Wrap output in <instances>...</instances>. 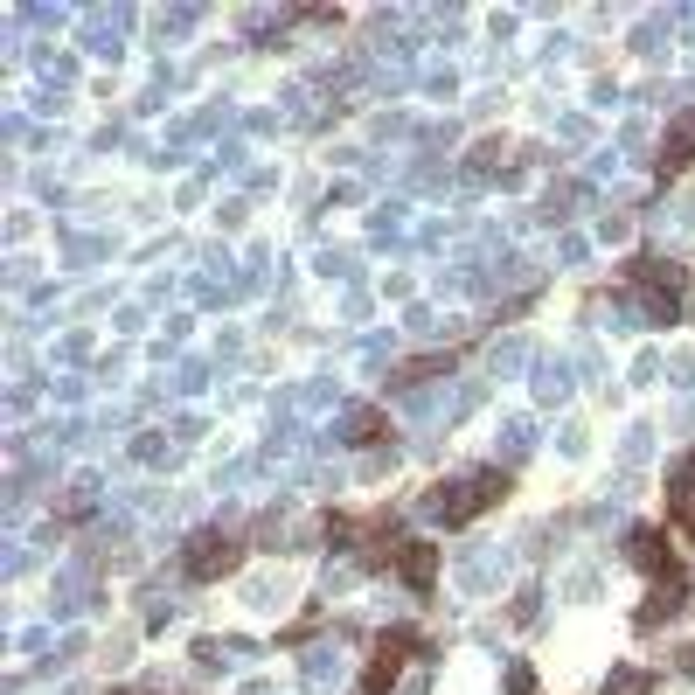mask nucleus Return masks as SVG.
<instances>
[{"label": "nucleus", "instance_id": "nucleus-1", "mask_svg": "<svg viewBox=\"0 0 695 695\" xmlns=\"http://www.w3.org/2000/svg\"><path fill=\"white\" fill-rule=\"evenodd\" d=\"M508 494V473L501 466H480V473H466V480H445L438 494H424V515L431 522H445V529H466L480 508H494Z\"/></svg>", "mask_w": 695, "mask_h": 695}, {"label": "nucleus", "instance_id": "nucleus-2", "mask_svg": "<svg viewBox=\"0 0 695 695\" xmlns=\"http://www.w3.org/2000/svg\"><path fill=\"white\" fill-rule=\"evenodd\" d=\"M237 536H223V529H195L188 536V550H181V577H195V584H216V577H230L237 570Z\"/></svg>", "mask_w": 695, "mask_h": 695}, {"label": "nucleus", "instance_id": "nucleus-3", "mask_svg": "<svg viewBox=\"0 0 695 695\" xmlns=\"http://www.w3.org/2000/svg\"><path fill=\"white\" fill-rule=\"evenodd\" d=\"M682 605H689V584H682L675 570H661V584H654V598L640 605V619H633V626H640V633H654V626H661V619H675Z\"/></svg>", "mask_w": 695, "mask_h": 695}, {"label": "nucleus", "instance_id": "nucleus-4", "mask_svg": "<svg viewBox=\"0 0 695 695\" xmlns=\"http://www.w3.org/2000/svg\"><path fill=\"white\" fill-rule=\"evenodd\" d=\"M501 570H508V550L494 543V550H473V556H459V584L473 591V598H487L494 584H501Z\"/></svg>", "mask_w": 695, "mask_h": 695}, {"label": "nucleus", "instance_id": "nucleus-5", "mask_svg": "<svg viewBox=\"0 0 695 695\" xmlns=\"http://www.w3.org/2000/svg\"><path fill=\"white\" fill-rule=\"evenodd\" d=\"M49 605H56V619H77V612L91 605V563H63V570H56V598H49Z\"/></svg>", "mask_w": 695, "mask_h": 695}, {"label": "nucleus", "instance_id": "nucleus-6", "mask_svg": "<svg viewBox=\"0 0 695 695\" xmlns=\"http://www.w3.org/2000/svg\"><path fill=\"white\" fill-rule=\"evenodd\" d=\"M299 682L313 695H327L334 682H341V647L334 640H320V647H306V661H299Z\"/></svg>", "mask_w": 695, "mask_h": 695}, {"label": "nucleus", "instance_id": "nucleus-7", "mask_svg": "<svg viewBox=\"0 0 695 695\" xmlns=\"http://www.w3.org/2000/svg\"><path fill=\"white\" fill-rule=\"evenodd\" d=\"M126 21H133L126 7H112V14L98 7V14L84 21V49H91V56H119V35H126Z\"/></svg>", "mask_w": 695, "mask_h": 695}, {"label": "nucleus", "instance_id": "nucleus-8", "mask_svg": "<svg viewBox=\"0 0 695 695\" xmlns=\"http://www.w3.org/2000/svg\"><path fill=\"white\" fill-rule=\"evenodd\" d=\"M195 654H202V668H251V661H258V647H251L244 633H223V640H195Z\"/></svg>", "mask_w": 695, "mask_h": 695}, {"label": "nucleus", "instance_id": "nucleus-9", "mask_svg": "<svg viewBox=\"0 0 695 695\" xmlns=\"http://www.w3.org/2000/svg\"><path fill=\"white\" fill-rule=\"evenodd\" d=\"M376 431H383V411H369V404H348V411L334 417V431H327V438H341V445H369Z\"/></svg>", "mask_w": 695, "mask_h": 695}, {"label": "nucleus", "instance_id": "nucleus-10", "mask_svg": "<svg viewBox=\"0 0 695 695\" xmlns=\"http://www.w3.org/2000/svg\"><path fill=\"white\" fill-rule=\"evenodd\" d=\"M397 570H404V584H411V591H431V577H438V550H431V543H404Z\"/></svg>", "mask_w": 695, "mask_h": 695}, {"label": "nucleus", "instance_id": "nucleus-11", "mask_svg": "<svg viewBox=\"0 0 695 695\" xmlns=\"http://www.w3.org/2000/svg\"><path fill=\"white\" fill-rule=\"evenodd\" d=\"M570 383H577V376H570V362H563V355H543V362H536V397H543V404H563V397H570Z\"/></svg>", "mask_w": 695, "mask_h": 695}, {"label": "nucleus", "instance_id": "nucleus-12", "mask_svg": "<svg viewBox=\"0 0 695 695\" xmlns=\"http://www.w3.org/2000/svg\"><path fill=\"white\" fill-rule=\"evenodd\" d=\"M633 278L654 285V292H682V285H689V272H682L675 258H633Z\"/></svg>", "mask_w": 695, "mask_h": 695}, {"label": "nucleus", "instance_id": "nucleus-13", "mask_svg": "<svg viewBox=\"0 0 695 695\" xmlns=\"http://www.w3.org/2000/svg\"><path fill=\"white\" fill-rule=\"evenodd\" d=\"M668 515H675V522H695V452L675 466V480H668Z\"/></svg>", "mask_w": 695, "mask_h": 695}, {"label": "nucleus", "instance_id": "nucleus-14", "mask_svg": "<svg viewBox=\"0 0 695 695\" xmlns=\"http://www.w3.org/2000/svg\"><path fill=\"white\" fill-rule=\"evenodd\" d=\"M689 160H695V112H682L675 133H668V146H661V167L675 174V167H689Z\"/></svg>", "mask_w": 695, "mask_h": 695}, {"label": "nucleus", "instance_id": "nucleus-15", "mask_svg": "<svg viewBox=\"0 0 695 695\" xmlns=\"http://www.w3.org/2000/svg\"><path fill=\"white\" fill-rule=\"evenodd\" d=\"M536 362V348L522 341V334H508V341H494V376H515V369H529Z\"/></svg>", "mask_w": 695, "mask_h": 695}, {"label": "nucleus", "instance_id": "nucleus-16", "mask_svg": "<svg viewBox=\"0 0 695 695\" xmlns=\"http://www.w3.org/2000/svg\"><path fill=\"white\" fill-rule=\"evenodd\" d=\"M285 598H292L285 577H251V584H244V605H258V612H278Z\"/></svg>", "mask_w": 695, "mask_h": 695}, {"label": "nucleus", "instance_id": "nucleus-17", "mask_svg": "<svg viewBox=\"0 0 695 695\" xmlns=\"http://www.w3.org/2000/svg\"><path fill=\"white\" fill-rule=\"evenodd\" d=\"M98 487H105L98 473H77L70 494H63V515H91V508H98Z\"/></svg>", "mask_w": 695, "mask_h": 695}, {"label": "nucleus", "instance_id": "nucleus-18", "mask_svg": "<svg viewBox=\"0 0 695 695\" xmlns=\"http://www.w3.org/2000/svg\"><path fill=\"white\" fill-rule=\"evenodd\" d=\"M139 598H146V626H167V619H174V584H167V577H153Z\"/></svg>", "mask_w": 695, "mask_h": 695}, {"label": "nucleus", "instance_id": "nucleus-19", "mask_svg": "<svg viewBox=\"0 0 695 695\" xmlns=\"http://www.w3.org/2000/svg\"><path fill=\"white\" fill-rule=\"evenodd\" d=\"M626 556H633L640 570H661V529H633V536H626Z\"/></svg>", "mask_w": 695, "mask_h": 695}, {"label": "nucleus", "instance_id": "nucleus-20", "mask_svg": "<svg viewBox=\"0 0 695 695\" xmlns=\"http://www.w3.org/2000/svg\"><path fill=\"white\" fill-rule=\"evenodd\" d=\"M529 445H536V424H529V417H508V424H501V459H522Z\"/></svg>", "mask_w": 695, "mask_h": 695}, {"label": "nucleus", "instance_id": "nucleus-21", "mask_svg": "<svg viewBox=\"0 0 695 695\" xmlns=\"http://www.w3.org/2000/svg\"><path fill=\"white\" fill-rule=\"evenodd\" d=\"M285 404H292V411H327V404H334V376H320V383H306V390H292Z\"/></svg>", "mask_w": 695, "mask_h": 695}, {"label": "nucleus", "instance_id": "nucleus-22", "mask_svg": "<svg viewBox=\"0 0 695 695\" xmlns=\"http://www.w3.org/2000/svg\"><path fill=\"white\" fill-rule=\"evenodd\" d=\"M605 695H654V675H647V668H619V675L605 682Z\"/></svg>", "mask_w": 695, "mask_h": 695}, {"label": "nucleus", "instance_id": "nucleus-23", "mask_svg": "<svg viewBox=\"0 0 695 695\" xmlns=\"http://www.w3.org/2000/svg\"><path fill=\"white\" fill-rule=\"evenodd\" d=\"M133 459H139V466H167V459H174V445H167L160 431H146V438H133Z\"/></svg>", "mask_w": 695, "mask_h": 695}, {"label": "nucleus", "instance_id": "nucleus-24", "mask_svg": "<svg viewBox=\"0 0 695 695\" xmlns=\"http://www.w3.org/2000/svg\"><path fill=\"white\" fill-rule=\"evenodd\" d=\"M577 195H584V188H577V181H556L550 195H543V216H550V223H563V216H570V202H577Z\"/></svg>", "mask_w": 695, "mask_h": 695}, {"label": "nucleus", "instance_id": "nucleus-25", "mask_svg": "<svg viewBox=\"0 0 695 695\" xmlns=\"http://www.w3.org/2000/svg\"><path fill=\"white\" fill-rule=\"evenodd\" d=\"M105 251H112L105 237H70V244H63V258H70V265H98Z\"/></svg>", "mask_w": 695, "mask_h": 695}, {"label": "nucleus", "instance_id": "nucleus-26", "mask_svg": "<svg viewBox=\"0 0 695 695\" xmlns=\"http://www.w3.org/2000/svg\"><path fill=\"white\" fill-rule=\"evenodd\" d=\"M202 383H209V362H195V355H188V362H174V390H181V397H195Z\"/></svg>", "mask_w": 695, "mask_h": 695}, {"label": "nucleus", "instance_id": "nucleus-27", "mask_svg": "<svg viewBox=\"0 0 695 695\" xmlns=\"http://www.w3.org/2000/svg\"><path fill=\"white\" fill-rule=\"evenodd\" d=\"M647 452H654V431H647V424H633V431H626V445H619V459H626V466H647Z\"/></svg>", "mask_w": 695, "mask_h": 695}, {"label": "nucleus", "instance_id": "nucleus-28", "mask_svg": "<svg viewBox=\"0 0 695 695\" xmlns=\"http://www.w3.org/2000/svg\"><path fill=\"white\" fill-rule=\"evenodd\" d=\"M84 654H91V647H84V633H63V640H56V654H49L42 668L56 675V668H70V661H84Z\"/></svg>", "mask_w": 695, "mask_h": 695}, {"label": "nucleus", "instance_id": "nucleus-29", "mask_svg": "<svg viewBox=\"0 0 695 695\" xmlns=\"http://www.w3.org/2000/svg\"><path fill=\"white\" fill-rule=\"evenodd\" d=\"M424 91H431V98H452V91H459L452 63H424Z\"/></svg>", "mask_w": 695, "mask_h": 695}, {"label": "nucleus", "instance_id": "nucleus-30", "mask_svg": "<svg viewBox=\"0 0 695 695\" xmlns=\"http://www.w3.org/2000/svg\"><path fill=\"white\" fill-rule=\"evenodd\" d=\"M285 119H299V126H306V119H320V105H313V91H306V84H292V91H285Z\"/></svg>", "mask_w": 695, "mask_h": 695}, {"label": "nucleus", "instance_id": "nucleus-31", "mask_svg": "<svg viewBox=\"0 0 695 695\" xmlns=\"http://www.w3.org/2000/svg\"><path fill=\"white\" fill-rule=\"evenodd\" d=\"M320 272L327 278H355L362 272V258H355V251H320Z\"/></svg>", "mask_w": 695, "mask_h": 695}, {"label": "nucleus", "instance_id": "nucleus-32", "mask_svg": "<svg viewBox=\"0 0 695 695\" xmlns=\"http://www.w3.org/2000/svg\"><path fill=\"white\" fill-rule=\"evenodd\" d=\"M195 14H202V7H167V14H160V42H167V35H188Z\"/></svg>", "mask_w": 695, "mask_h": 695}, {"label": "nucleus", "instance_id": "nucleus-33", "mask_svg": "<svg viewBox=\"0 0 695 695\" xmlns=\"http://www.w3.org/2000/svg\"><path fill=\"white\" fill-rule=\"evenodd\" d=\"M543 619V591L529 584V591H515V626H536Z\"/></svg>", "mask_w": 695, "mask_h": 695}, {"label": "nucleus", "instance_id": "nucleus-34", "mask_svg": "<svg viewBox=\"0 0 695 695\" xmlns=\"http://www.w3.org/2000/svg\"><path fill=\"white\" fill-rule=\"evenodd\" d=\"M369 230H376V237H397V230H404V202H390V209H376V216H369Z\"/></svg>", "mask_w": 695, "mask_h": 695}, {"label": "nucleus", "instance_id": "nucleus-35", "mask_svg": "<svg viewBox=\"0 0 695 695\" xmlns=\"http://www.w3.org/2000/svg\"><path fill=\"white\" fill-rule=\"evenodd\" d=\"M508 695H536V668L529 661H508Z\"/></svg>", "mask_w": 695, "mask_h": 695}, {"label": "nucleus", "instance_id": "nucleus-36", "mask_svg": "<svg viewBox=\"0 0 695 695\" xmlns=\"http://www.w3.org/2000/svg\"><path fill=\"white\" fill-rule=\"evenodd\" d=\"M202 431H209V424H202V417H174V445H195V438H202Z\"/></svg>", "mask_w": 695, "mask_h": 695}, {"label": "nucleus", "instance_id": "nucleus-37", "mask_svg": "<svg viewBox=\"0 0 695 695\" xmlns=\"http://www.w3.org/2000/svg\"><path fill=\"white\" fill-rule=\"evenodd\" d=\"M668 383H682V390H689V383H695V355H675V362H668Z\"/></svg>", "mask_w": 695, "mask_h": 695}, {"label": "nucleus", "instance_id": "nucleus-38", "mask_svg": "<svg viewBox=\"0 0 695 695\" xmlns=\"http://www.w3.org/2000/svg\"><path fill=\"white\" fill-rule=\"evenodd\" d=\"M654 376H661V355H654V348H647V355H640V362H633V383H654Z\"/></svg>", "mask_w": 695, "mask_h": 695}, {"label": "nucleus", "instance_id": "nucleus-39", "mask_svg": "<svg viewBox=\"0 0 695 695\" xmlns=\"http://www.w3.org/2000/svg\"><path fill=\"white\" fill-rule=\"evenodd\" d=\"M619 146H626V153H640V146H647V119H633V126L619 133Z\"/></svg>", "mask_w": 695, "mask_h": 695}, {"label": "nucleus", "instance_id": "nucleus-40", "mask_svg": "<svg viewBox=\"0 0 695 695\" xmlns=\"http://www.w3.org/2000/svg\"><path fill=\"white\" fill-rule=\"evenodd\" d=\"M682 675H695V647H689V654H682Z\"/></svg>", "mask_w": 695, "mask_h": 695}]
</instances>
